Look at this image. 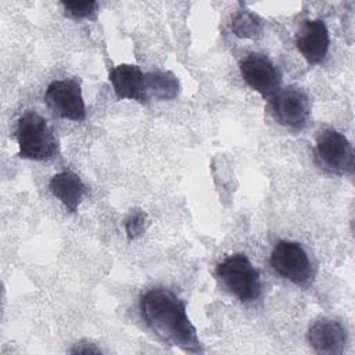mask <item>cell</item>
Listing matches in <instances>:
<instances>
[{
	"label": "cell",
	"instance_id": "cell-1",
	"mask_svg": "<svg viewBox=\"0 0 355 355\" xmlns=\"http://www.w3.org/2000/svg\"><path fill=\"white\" fill-rule=\"evenodd\" d=\"M139 308L146 326L164 343L190 354L204 351L197 330L187 316L186 302L172 290L154 287L144 291Z\"/></svg>",
	"mask_w": 355,
	"mask_h": 355
},
{
	"label": "cell",
	"instance_id": "cell-2",
	"mask_svg": "<svg viewBox=\"0 0 355 355\" xmlns=\"http://www.w3.org/2000/svg\"><path fill=\"white\" fill-rule=\"evenodd\" d=\"M18 157L46 161L58 153V141L47 121L35 111L24 112L17 123Z\"/></svg>",
	"mask_w": 355,
	"mask_h": 355
},
{
	"label": "cell",
	"instance_id": "cell-3",
	"mask_svg": "<svg viewBox=\"0 0 355 355\" xmlns=\"http://www.w3.org/2000/svg\"><path fill=\"white\" fill-rule=\"evenodd\" d=\"M215 275L222 286L241 302H252L261 295L259 272L243 252L225 258L216 265Z\"/></svg>",
	"mask_w": 355,
	"mask_h": 355
},
{
	"label": "cell",
	"instance_id": "cell-4",
	"mask_svg": "<svg viewBox=\"0 0 355 355\" xmlns=\"http://www.w3.org/2000/svg\"><path fill=\"white\" fill-rule=\"evenodd\" d=\"M315 162L327 173L352 176L355 166L352 144L338 130L326 129L316 139Z\"/></svg>",
	"mask_w": 355,
	"mask_h": 355
},
{
	"label": "cell",
	"instance_id": "cell-5",
	"mask_svg": "<svg viewBox=\"0 0 355 355\" xmlns=\"http://www.w3.org/2000/svg\"><path fill=\"white\" fill-rule=\"evenodd\" d=\"M268 100V110L279 125L290 130H302L308 125L311 101L301 89L294 86L279 89Z\"/></svg>",
	"mask_w": 355,
	"mask_h": 355
},
{
	"label": "cell",
	"instance_id": "cell-6",
	"mask_svg": "<svg viewBox=\"0 0 355 355\" xmlns=\"http://www.w3.org/2000/svg\"><path fill=\"white\" fill-rule=\"evenodd\" d=\"M270 265L279 276L297 286L306 287L312 282L313 272L309 257L297 241H277L270 254Z\"/></svg>",
	"mask_w": 355,
	"mask_h": 355
},
{
	"label": "cell",
	"instance_id": "cell-7",
	"mask_svg": "<svg viewBox=\"0 0 355 355\" xmlns=\"http://www.w3.org/2000/svg\"><path fill=\"white\" fill-rule=\"evenodd\" d=\"M44 103L51 112L60 118L78 122L86 118L80 85L75 79L51 82L44 93Z\"/></svg>",
	"mask_w": 355,
	"mask_h": 355
},
{
	"label": "cell",
	"instance_id": "cell-8",
	"mask_svg": "<svg viewBox=\"0 0 355 355\" xmlns=\"http://www.w3.org/2000/svg\"><path fill=\"white\" fill-rule=\"evenodd\" d=\"M240 72L244 82L262 97H272L279 89L282 75L275 64L263 54L251 53L240 62Z\"/></svg>",
	"mask_w": 355,
	"mask_h": 355
},
{
	"label": "cell",
	"instance_id": "cell-9",
	"mask_svg": "<svg viewBox=\"0 0 355 355\" xmlns=\"http://www.w3.org/2000/svg\"><path fill=\"white\" fill-rule=\"evenodd\" d=\"M295 46L308 64L316 65L323 62L329 53L330 36L324 21L305 19L302 21L297 35Z\"/></svg>",
	"mask_w": 355,
	"mask_h": 355
},
{
	"label": "cell",
	"instance_id": "cell-10",
	"mask_svg": "<svg viewBox=\"0 0 355 355\" xmlns=\"http://www.w3.org/2000/svg\"><path fill=\"white\" fill-rule=\"evenodd\" d=\"M306 338L315 352L323 355H340L344 352L347 344V330L337 320L319 318L311 323Z\"/></svg>",
	"mask_w": 355,
	"mask_h": 355
},
{
	"label": "cell",
	"instance_id": "cell-11",
	"mask_svg": "<svg viewBox=\"0 0 355 355\" xmlns=\"http://www.w3.org/2000/svg\"><path fill=\"white\" fill-rule=\"evenodd\" d=\"M110 82L115 96L119 100L129 98L147 104L148 98L144 92V73L137 65L119 64L110 71Z\"/></svg>",
	"mask_w": 355,
	"mask_h": 355
},
{
	"label": "cell",
	"instance_id": "cell-12",
	"mask_svg": "<svg viewBox=\"0 0 355 355\" xmlns=\"http://www.w3.org/2000/svg\"><path fill=\"white\" fill-rule=\"evenodd\" d=\"M49 189L53 196L58 198L71 212H76L85 194L83 182L72 171L55 173L49 182Z\"/></svg>",
	"mask_w": 355,
	"mask_h": 355
},
{
	"label": "cell",
	"instance_id": "cell-13",
	"mask_svg": "<svg viewBox=\"0 0 355 355\" xmlns=\"http://www.w3.org/2000/svg\"><path fill=\"white\" fill-rule=\"evenodd\" d=\"M179 79L171 71H151L144 73V92L148 100H172L179 94Z\"/></svg>",
	"mask_w": 355,
	"mask_h": 355
},
{
	"label": "cell",
	"instance_id": "cell-14",
	"mask_svg": "<svg viewBox=\"0 0 355 355\" xmlns=\"http://www.w3.org/2000/svg\"><path fill=\"white\" fill-rule=\"evenodd\" d=\"M232 31L237 37L257 39L262 35L263 21L251 10L241 8L233 15Z\"/></svg>",
	"mask_w": 355,
	"mask_h": 355
},
{
	"label": "cell",
	"instance_id": "cell-15",
	"mask_svg": "<svg viewBox=\"0 0 355 355\" xmlns=\"http://www.w3.org/2000/svg\"><path fill=\"white\" fill-rule=\"evenodd\" d=\"M67 17L73 19H94L97 15V1H62L61 3Z\"/></svg>",
	"mask_w": 355,
	"mask_h": 355
},
{
	"label": "cell",
	"instance_id": "cell-16",
	"mask_svg": "<svg viewBox=\"0 0 355 355\" xmlns=\"http://www.w3.org/2000/svg\"><path fill=\"white\" fill-rule=\"evenodd\" d=\"M147 226V214L141 209H132L125 219V232L129 240L141 236Z\"/></svg>",
	"mask_w": 355,
	"mask_h": 355
},
{
	"label": "cell",
	"instance_id": "cell-17",
	"mask_svg": "<svg viewBox=\"0 0 355 355\" xmlns=\"http://www.w3.org/2000/svg\"><path fill=\"white\" fill-rule=\"evenodd\" d=\"M101 349L90 343H79L72 349L71 354H100Z\"/></svg>",
	"mask_w": 355,
	"mask_h": 355
}]
</instances>
